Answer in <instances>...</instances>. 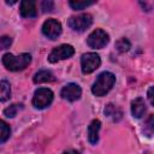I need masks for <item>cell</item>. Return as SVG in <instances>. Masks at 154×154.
<instances>
[{"label": "cell", "mask_w": 154, "mask_h": 154, "mask_svg": "<svg viewBox=\"0 0 154 154\" xmlns=\"http://www.w3.org/2000/svg\"><path fill=\"white\" fill-rule=\"evenodd\" d=\"M114 83H116V76L112 72L105 71L97 76L95 83L91 87V93L95 96H103L112 89Z\"/></svg>", "instance_id": "cell-1"}, {"label": "cell", "mask_w": 154, "mask_h": 154, "mask_svg": "<svg viewBox=\"0 0 154 154\" xmlns=\"http://www.w3.org/2000/svg\"><path fill=\"white\" fill-rule=\"evenodd\" d=\"M30 61H31V55L29 53H22L17 57L11 53H6L2 57V64L10 71L24 70L30 64Z\"/></svg>", "instance_id": "cell-2"}, {"label": "cell", "mask_w": 154, "mask_h": 154, "mask_svg": "<svg viewBox=\"0 0 154 154\" xmlns=\"http://www.w3.org/2000/svg\"><path fill=\"white\" fill-rule=\"evenodd\" d=\"M53 101V91L48 88H38L32 97V105L38 108H46L47 106H49Z\"/></svg>", "instance_id": "cell-3"}, {"label": "cell", "mask_w": 154, "mask_h": 154, "mask_svg": "<svg viewBox=\"0 0 154 154\" xmlns=\"http://www.w3.org/2000/svg\"><path fill=\"white\" fill-rule=\"evenodd\" d=\"M93 24V17L89 13H82L79 16H73L69 19V26L73 31L82 32L87 30Z\"/></svg>", "instance_id": "cell-4"}, {"label": "cell", "mask_w": 154, "mask_h": 154, "mask_svg": "<svg viewBox=\"0 0 154 154\" xmlns=\"http://www.w3.org/2000/svg\"><path fill=\"white\" fill-rule=\"evenodd\" d=\"M109 41V36L106 31H103L102 29H96L94 30L87 38V43L89 47L95 48V49H100L103 48Z\"/></svg>", "instance_id": "cell-5"}, {"label": "cell", "mask_w": 154, "mask_h": 154, "mask_svg": "<svg viewBox=\"0 0 154 154\" xmlns=\"http://www.w3.org/2000/svg\"><path fill=\"white\" fill-rule=\"evenodd\" d=\"M101 64V59L96 53H85L81 58V67L83 73H91Z\"/></svg>", "instance_id": "cell-6"}, {"label": "cell", "mask_w": 154, "mask_h": 154, "mask_svg": "<svg viewBox=\"0 0 154 154\" xmlns=\"http://www.w3.org/2000/svg\"><path fill=\"white\" fill-rule=\"evenodd\" d=\"M73 54H75V48L71 45H60V46L53 48V51L48 55V60L51 63H57L59 60L67 59V58L72 57Z\"/></svg>", "instance_id": "cell-7"}, {"label": "cell", "mask_w": 154, "mask_h": 154, "mask_svg": "<svg viewBox=\"0 0 154 154\" xmlns=\"http://www.w3.org/2000/svg\"><path fill=\"white\" fill-rule=\"evenodd\" d=\"M42 32L49 40H55L61 34V24L54 18L47 19L42 25Z\"/></svg>", "instance_id": "cell-8"}, {"label": "cell", "mask_w": 154, "mask_h": 154, "mask_svg": "<svg viewBox=\"0 0 154 154\" xmlns=\"http://www.w3.org/2000/svg\"><path fill=\"white\" fill-rule=\"evenodd\" d=\"M61 97L67 100V101H76L81 97L82 95V89L78 84L76 83H69L66 84L63 89H61V93H60Z\"/></svg>", "instance_id": "cell-9"}, {"label": "cell", "mask_w": 154, "mask_h": 154, "mask_svg": "<svg viewBox=\"0 0 154 154\" xmlns=\"http://www.w3.org/2000/svg\"><path fill=\"white\" fill-rule=\"evenodd\" d=\"M20 16L24 18H34L37 16V10H36V2L34 0H23L20 2L19 7Z\"/></svg>", "instance_id": "cell-10"}, {"label": "cell", "mask_w": 154, "mask_h": 154, "mask_svg": "<svg viewBox=\"0 0 154 154\" xmlns=\"http://www.w3.org/2000/svg\"><path fill=\"white\" fill-rule=\"evenodd\" d=\"M147 111L144 100L142 97H136L132 102H131V113L135 118H142L144 116Z\"/></svg>", "instance_id": "cell-11"}, {"label": "cell", "mask_w": 154, "mask_h": 154, "mask_svg": "<svg viewBox=\"0 0 154 154\" xmlns=\"http://www.w3.org/2000/svg\"><path fill=\"white\" fill-rule=\"evenodd\" d=\"M101 128V122L94 119L88 126V140L91 144H95L99 141V130Z\"/></svg>", "instance_id": "cell-12"}, {"label": "cell", "mask_w": 154, "mask_h": 154, "mask_svg": "<svg viewBox=\"0 0 154 154\" xmlns=\"http://www.w3.org/2000/svg\"><path fill=\"white\" fill-rule=\"evenodd\" d=\"M53 81H55V77L48 70H41V71L36 72L34 76L35 83H45V82H53Z\"/></svg>", "instance_id": "cell-13"}, {"label": "cell", "mask_w": 154, "mask_h": 154, "mask_svg": "<svg viewBox=\"0 0 154 154\" xmlns=\"http://www.w3.org/2000/svg\"><path fill=\"white\" fill-rule=\"evenodd\" d=\"M105 114H106L107 117L112 118L114 122L120 120L122 117H123V112H122V109H120L119 107L112 105V103H108V105L105 107Z\"/></svg>", "instance_id": "cell-14"}, {"label": "cell", "mask_w": 154, "mask_h": 154, "mask_svg": "<svg viewBox=\"0 0 154 154\" xmlns=\"http://www.w3.org/2000/svg\"><path fill=\"white\" fill-rule=\"evenodd\" d=\"M11 96V87L7 81H0V101H7Z\"/></svg>", "instance_id": "cell-15"}, {"label": "cell", "mask_w": 154, "mask_h": 154, "mask_svg": "<svg viewBox=\"0 0 154 154\" xmlns=\"http://www.w3.org/2000/svg\"><path fill=\"white\" fill-rule=\"evenodd\" d=\"M10 134H11L10 126L7 125V123H5L4 120L0 119V143L7 141L10 137Z\"/></svg>", "instance_id": "cell-16"}, {"label": "cell", "mask_w": 154, "mask_h": 154, "mask_svg": "<svg viewBox=\"0 0 154 154\" xmlns=\"http://www.w3.org/2000/svg\"><path fill=\"white\" fill-rule=\"evenodd\" d=\"M130 47H131V43H130V41H129L128 38H125V37H122V38H119V40L116 42V48H117V51L120 52V53L128 52V51L130 49Z\"/></svg>", "instance_id": "cell-17"}, {"label": "cell", "mask_w": 154, "mask_h": 154, "mask_svg": "<svg viewBox=\"0 0 154 154\" xmlns=\"http://www.w3.org/2000/svg\"><path fill=\"white\" fill-rule=\"evenodd\" d=\"M153 131H154V116L150 114L144 124V134L148 136V137H152L153 136Z\"/></svg>", "instance_id": "cell-18"}, {"label": "cell", "mask_w": 154, "mask_h": 154, "mask_svg": "<svg viewBox=\"0 0 154 154\" xmlns=\"http://www.w3.org/2000/svg\"><path fill=\"white\" fill-rule=\"evenodd\" d=\"M20 107H22V105L13 103V105H11V106H8L7 108L4 109V114L6 117H8V118H13V117H16V114H17V112H18V109Z\"/></svg>", "instance_id": "cell-19"}, {"label": "cell", "mask_w": 154, "mask_h": 154, "mask_svg": "<svg viewBox=\"0 0 154 154\" xmlns=\"http://www.w3.org/2000/svg\"><path fill=\"white\" fill-rule=\"evenodd\" d=\"M93 4H94V1H70V6L73 10H83Z\"/></svg>", "instance_id": "cell-20"}, {"label": "cell", "mask_w": 154, "mask_h": 154, "mask_svg": "<svg viewBox=\"0 0 154 154\" xmlns=\"http://www.w3.org/2000/svg\"><path fill=\"white\" fill-rule=\"evenodd\" d=\"M53 8H54V4H53V1H51V0H45V1H42L41 2V10H42V12H51V11H53Z\"/></svg>", "instance_id": "cell-21"}, {"label": "cell", "mask_w": 154, "mask_h": 154, "mask_svg": "<svg viewBox=\"0 0 154 154\" xmlns=\"http://www.w3.org/2000/svg\"><path fill=\"white\" fill-rule=\"evenodd\" d=\"M12 38L10 36H0V49H6L11 46Z\"/></svg>", "instance_id": "cell-22"}, {"label": "cell", "mask_w": 154, "mask_h": 154, "mask_svg": "<svg viewBox=\"0 0 154 154\" xmlns=\"http://www.w3.org/2000/svg\"><path fill=\"white\" fill-rule=\"evenodd\" d=\"M148 99H149L150 105H154V100H153V87H150L149 90H148Z\"/></svg>", "instance_id": "cell-23"}, {"label": "cell", "mask_w": 154, "mask_h": 154, "mask_svg": "<svg viewBox=\"0 0 154 154\" xmlns=\"http://www.w3.org/2000/svg\"><path fill=\"white\" fill-rule=\"evenodd\" d=\"M63 154H79L77 150H67V152H64Z\"/></svg>", "instance_id": "cell-24"}, {"label": "cell", "mask_w": 154, "mask_h": 154, "mask_svg": "<svg viewBox=\"0 0 154 154\" xmlns=\"http://www.w3.org/2000/svg\"><path fill=\"white\" fill-rule=\"evenodd\" d=\"M6 4H8V5H13V4H16V1H6Z\"/></svg>", "instance_id": "cell-25"}]
</instances>
